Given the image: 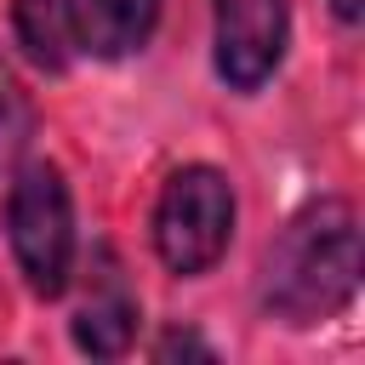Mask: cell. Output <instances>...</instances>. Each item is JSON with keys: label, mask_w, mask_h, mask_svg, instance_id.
<instances>
[{"label": "cell", "mask_w": 365, "mask_h": 365, "mask_svg": "<svg viewBox=\"0 0 365 365\" xmlns=\"http://www.w3.org/2000/svg\"><path fill=\"white\" fill-rule=\"evenodd\" d=\"M359 268H365V251H359L354 200L314 194L268 240L262 268H257V308L291 331L325 325L359 297Z\"/></svg>", "instance_id": "6da1fadb"}, {"label": "cell", "mask_w": 365, "mask_h": 365, "mask_svg": "<svg viewBox=\"0 0 365 365\" xmlns=\"http://www.w3.org/2000/svg\"><path fill=\"white\" fill-rule=\"evenodd\" d=\"M0 228H6V245H11V262H17L23 285H29V297L57 302L74 285V257H80L74 194H68V177H63L57 160L11 165Z\"/></svg>", "instance_id": "7a4b0ae2"}, {"label": "cell", "mask_w": 365, "mask_h": 365, "mask_svg": "<svg viewBox=\"0 0 365 365\" xmlns=\"http://www.w3.org/2000/svg\"><path fill=\"white\" fill-rule=\"evenodd\" d=\"M234 217H240V200H234V182L222 165H211V160L177 165L160 182V200L148 217L160 268L177 279H205L234 245Z\"/></svg>", "instance_id": "3957f363"}, {"label": "cell", "mask_w": 365, "mask_h": 365, "mask_svg": "<svg viewBox=\"0 0 365 365\" xmlns=\"http://www.w3.org/2000/svg\"><path fill=\"white\" fill-rule=\"evenodd\" d=\"M291 46V0H211V68L234 97H257Z\"/></svg>", "instance_id": "277c9868"}, {"label": "cell", "mask_w": 365, "mask_h": 365, "mask_svg": "<svg viewBox=\"0 0 365 365\" xmlns=\"http://www.w3.org/2000/svg\"><path fill=\"white\" fill-rule=\"evenodd\" d=\"M137 319H143V308H137V291H131L120 257L108 245H97L91 251V285H86L80 308L68 314V342L86 359H120L137 342Z\"/></svg>", "instance_id": "5b68a950"}, {"label": "cell", "mask_w": 365, "mask_h": 365, "mask_svg": "<svg viewBox=\"0 0 365 365\" xmlns=\"http://www.w3.org/2000/svg\"><path fill=\"white\" fill-rule=\"evenodd\" d=\"M160 11H165V0H68L74 46L97 63H125L154 40Z\"/></svg>", "instance_id": "8992f818"}, {"label": "cell", "mask_w": 365, "mask_h": 365, "mask_svg": "<svg viewBox=\"0 0 365 365\" xmlns=\"http://www.w3.org/2000/svg\"><path fill=\"white\" fill-rule=\"evenodd\" d=\"M11 40L40 74H68L80 57L68 0H11Z\"/></svg>", "instance_id": "52a82bcc"}, {"label": "cell", "mask_w": 365, "mask_h": 365, "mask_svg": "<svg viewBox=\"0 0 365 365\" xmlns=\"http://www.w3.org/2000/svg\"><path fill=\"white\" fill-rule=\"evenodd\" d=\"M29 137H34V103H29V91H23L17 68H11L6 51H0V171H11V165L23 160Z\"/></svg>", "instance_id": "ba28073f"}, {"label": "cell", "mask_w": 365, "mask_h": 365, "mask_svg": "<svg viewBox=\"0 0 365 365\" xmlns=\"http://www.w3.org/2000/svg\"><path fill=\"white\" fill-rule=\"evenodd\" d=\"M148 354H154L160 365H171V359H217V348H211L200 331H188V325H165Z\"/></svg>", "instance_id": "9c48e42d"}, {"label": "cell", "mask_w": 365, "mask_h": 365, "mask_svg": "<svg viewBox=\"0 0 365 365\" xmlns=\"http://www.w3.org/2000/svg\"><path fill=\"white\" fill-rule=\"evenodd\" d=\"M325 6H331V17H336L342 29H354V23L365 17V0H325Z\"/></svg>", "instance_id": "30bf717a"}]
</instances>
